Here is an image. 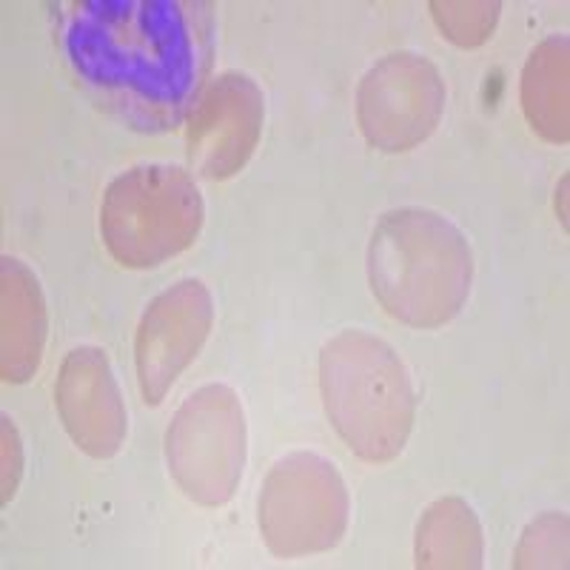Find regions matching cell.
Segmentation results:
<instances>
[{"instance_id":"cell-1","label":"cell","mask_w":570,"mask_h":570,"mask_svg":"<svg viewBox=\"0 0 570 570\" xmlns=\"http://www.w3.org/2000/svg\"><path fill=\"white\" fill-rule=\"evenodd\" d=\"M71 71L140 131L180 126L206 89L214 18L195 0H80L60 14Z\"/></svg>"},{"instance_id":"cell-2","label":"cell","mask_w":570,"mask_h":570,"mask_svg":"<svg viewBox=\"0 0 570 570\" xmlns=\"http://www.w3.org/2000/svg\"><path fill=\"white\" fill-rule=\"evenodd\" d=\"M368 277L391 317L414 328H440L460 314L471 294L473 254L448 217L400 208L376 223Z\"/></svg>"},{"instance_id":"cell-3","label":"cell","mask_w":570,"mask_h":570,"mask_svg":"<svg viewBox=\"0 0 570 570\" xmlns=\"http://www.w3.org/2000/svg\"><path fill=\"white\" fill-rule=\"evenodd\" d=\"M325 414L345 445L365 462H391L405 451L416 396L409 368L385 340L348 328L320 354Z\"/></svg>"},{"instance_id":"cell-4","label":"cell","mask_w":570,"mask_h":570,"mask_svg":"<svg viewBox=\"0 0 570 570\" xmlns=\"http://www.w3.org/2000/svg\"><path fill=\"white\" fill-rule=\"evenodd\" d=\"M203 197L195 177L169 163H142L109 183L100 234L126 268H155L197 240Z\"/></svg>"},{"instance_id":"cell-5","label":"cell","mask_w":570,"mask_h":570,"mask_svg":"<svg viewBox=\"0 0 570 570\" xmlns=\"http://www.w3.org/2000/svg\"><path fill=\"white\" fill-rule=\"evenodd\" d=\"M351 499L325 456L294 451L268 471L259 493V531L279 559L331 551L345 537Z\"/></svg>"},{"instance_id":"cell-6","label":"cell","mask_w":570,"mask_h":570,"mask_svg":"<svg viewBox=\"0 0 570 570\" xmlns=\"http://www.w3.org/2000/svg\"><path fill=\"white\" fill-rule=\"evenodd\" d=\"M166 460L180 491L206 508L226 505L246 468V414L228 385H203L186 396L169 431Z\"/></svg>"},{"instance_id":"cell-7","label":"cell","mask_w":570,"mask_h":570,"mask_svg":"<svg viewBox=\"0 0 570 570\" xmlns=\"http://www.w3.org/2000/svg\"><path fill=\"white\" fill-rule=\"evenodd\" d=\"M445 111V80L425 55L394 52L365 71L356 120L380 151H409L434 135Z\"/></svg>"},{"instance_id":"cell-8","label":"cell","mask_w":570,"mask_h":570,"mask_svg":"<svg viewBox=\"0 0 570 570\" xmlns=\"http://www.w3.org/2000/svg\"><path fill=\"white\" fill-rule=\"evenodd\" d=\"M214 325L212 292L200 279H180L142 312L135 337L137 383L142 400L160 405L177 376L206 345Z\"/></svg>"},{"instance_id":"cell-9","label":"cell","mask_w":570,"mask_h":570,"mask_svg":"<svg viewBox=\"0 0 570 570\" xmlns=\"http://www.w3.org/2000/svg\"><path fill=\"white\" fill-rule=\"evenodd\" d=\"M266 120L263 91L248 75L226 71L203 89L186 117L188 160L208 180H228L243 171L257 149Z\"/></svg>"},{"instance_id":"cell-10","label":"cell","mask_w":570,"mask_h":570,"mask_svg":"<svg viewBox=\"0 0 570 570\" xmlns=\"http://www.w3.org/2000/svg\"><path fill=\"white\" fill-rule=\"evenodd\" d=\"M55 400L66 434L91 460H111L124 448L129 416L104 348L80 345L66 354Z\"/></svg>"},{"instance_id":"cell-11","label":"cell","mask_w":570,"mask_h":570,"mask_svg":"<svg viewBox=\"0 0 570 570\" xmlns=\"http://www.w3.org/2000/svg\"><path fill=\"white\" fill-rule=\"evenodd\" d=\"M46 345V303L40 283L20 259L0 266V374L27 383L40 368Z\"/></svg>"},{"instance_id":"cell-12","label":"cell","mask_w":570,"mask_h":570,"mask_svg":"<svg viewBox=\"0 0 570 570\" xmlns=\"http://www.w3.org/2000/svg\"><path fill=\"white\" fill-rule=\"evenodd\" d=\"M568 38L542 40L522 71V111L542 140L564 146L570 137L568 117Z\"/></svg>"},{"instance_id":"cell-13","label":"cell","mask_w":570,"mask_h":570,"mask_svg":"<svg viewBox=\"0 0 570 570\" xmlns=\"http://www.w3.org/2000/svg\"><path fill=\"white\" fill-rule=\"evenodd\" d=\"M485 539L473 508L460 497L436 499L416 528V568H482Z\"/></svg>"},{"instance_id":"cell-14","label":"cell","mask_w":570,"mask_h":570,"mask_svg":"<svg viewBox=\"0 0 570 570\" xmlns=\"http://www.w3.org/2000/svg\"><path fill=\"white\" fill-rule=\"evenodd\" d=\"M513 568H568V517L544 513L522 533Z\"/></svg>"},{"instance_id":"cell-15","label":"cell","mask_w":570,"mask_h":570,"mask_svg":"<svg viewBox=\"0 0 570 570\" xmlns=\"http://www.w3.org/2000/svg\"><path fill=\"white\" fill-rule=\"evenodd\" d=\"M431 12H434L436 27L451 43L462 46V49H476L493 35L502 7L499 3H442V0H434Z\"/></svg>"},{"instance_id":"cell-16","label":"cell","mask_w":570,"mask_h":570,"mask_svg":"<svg viewBox=\"0 0 570 570\" xmlns=\"http://www.w3.org/2000/svg\"><path fill=\"white\" fill-rule=\"evenodd\" d=\"M20 465H23V456H20L18 431H14L12 420L3 416V505H9V499L14 497V488H18L20 480Z\"/></svg>"}]
</instances>
